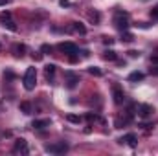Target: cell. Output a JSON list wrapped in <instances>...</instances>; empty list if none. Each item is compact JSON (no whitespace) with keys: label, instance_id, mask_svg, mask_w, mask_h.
I'll list each match as a JSON object with an SVG mask.
<instances>
[{"label":"cell","instance_id":"cell-1","mask_svg":"<svg viewBox=\"0 0 158 156\" xmlns=\"http://www.w3.org/2000/svg\"><path fill=\"white\" fill-rule=\"evenodd\" d=\"M22 83H24V88H26V90H33V88H35V84H37V70H35L33 66H30V68L26 70Z\"/></svg>","mask_w":158,"mask_h":156},{"label":"cell","instance_id":"cell-2","mask_svg":"<svg viewBox=\"0 0 158 156\" xmlns=\"http://www.w3.org/2000/svg\"><path fill=\"white\" fill-rule=\"evenodd\" d=\"M114 24H116V28H118V30L125 31V30L129 28V15H127L125 11H118V13H116V17H114Z\"/></svg>","mask_w":158,"mask_h":156},{"label":"cell","instance_id":"cell-3","mask_svg":"<svg viewBox=\"0 0 158 156\" xmlns=\"http://www.w3.org/2000/svg\"><path fill=\"white\" fill-rule=\"evenodd\" d=\"M44 151H46V153H52V154H63V153H66V151H68V145H66L64 142L50 143V145H46V147H44Z\"/></svg>","mask_w":158,"mask_h":156},{"label":"cell","instance_id":"cell-4","mask_svg":"<svg viewBox=\"0 0 158 156\" xmlns=\"http://www.w3.org/2000/svg\"><path fill=\"white\" fill-rule=\"evenodd\" d=\"M59 50L66 55H72V53H77V46L74 42H61L59 44Z\"/></svg>","mask_w":158,"mask_h":156},{"label":"cell","instance_id":"cell-5","mask_svg":"<svg viewBox=\"0 0 158 156\" xmlns=\"http://www.w3.org/2000/svg\"><path fill=\"white\" fill-rule=\"evenodd\" d=\"M112 96H114V103H116V105H121V103L125 101V94H123V90L119 88L118 84L112 86Z\"/></svg>","mask_w":158,"mask_h":156},{"label":"cell","instance_id":"cell-6","mask_svg":"<svg viewBox=\"0 0 158 156\" xmlns=\"http://www.w3.org/2000/svg\"><path fill=\"white\" fill-rule=\"evenodd\" d=\"M64 77H66V86L68 88H76L79 83V76H76L74 72H64Z\"/></svg>","mask_w":158,"mask_h":156},{"label":"cell","instance_id":"cell-7","mask_svg":"<svg viewBox=\"0 0 158 156\" xmlns=\"http://www.w3.org/2000/svg\"><path fill=\"white\" fill-rule=\"evenodd\" d=\"M13 153H24V154H26V153H28V143H26V140H22V138L17 140V142H15V147H13Z\"/></svg>","mask_w":158,"mask_h":156},{"label":"cell","instance_id":"cell-8","mask_svg":"<svg viewBox=\"0 0 158 156\" xmlns=\"http://www.w3.org/2000/svg\"><path fill=\"white\" fill-rule=\"evenodd\" d=\"M118 143H129L131 147H136V134H125L123 138H119L118 140Z\"/></svg>","mask_w":158,"mask_h":156},{"label":"cell","instance_id":"cell-9","mask_svg":"<svg viewBox=\"0 0 158 156\" xmlns=\"http://www.w3.org/2000/svg\"><path fill=\"white\" fill-rule=\"evenodd\" d=\"M153 112H155V109H153L151 105H140V107H138V114L142 117H149Z\"/></svg>","mask_w":158,"mask_h":156},{"label":"cell","instance_id":"cell-10","mask_svg":"<svg viewBox=\"0 0 158 156\" xmlns=\"http://www.w3.org/2000/svg\"><path fill=\"white\" fill-rule=\"evenodd\" d=\"M55 70H57V66H55V64H46V66H44V76H46L48 81H52V79H53Z\"/></svg>","mask_w":158,"mask_h":156},{"label":"cell","instance_id":"cell-11","mask_svg":"<svg viewBox=\"0 0 158 156\" xmlns=\"http://www.w3.org/2000/svg\"><path fill=\"white\" fill-rule=\"evenodd\" d=\"M50 123H52V121H50L48 117H44V119H35V121L31 123V127H33V129H46V127H50Z\"/></svg>","mask_w":158,"mask_h":156},{"label":"cell","instance_id":"cell-12","mask_svg":"<svg viewBox=\"0 0 158 156\" xmlns=\"http://www.w3.org/2000/svg\"><path fill=\"white\" fill-rule=\"evenodd\" d=\"M24 51H26V46H24V44H15V46H13V55H15L17 59H19V57L22 59V57H24Z\"/></svg>","mask_w":158,"mask_h":156},{"label":"cell","instance_id":"cell-13","mask_svg":"<svg viewBox=\"0 0 158 156\" xmlns=\"http://www.w3.org/2000/svg\"><path fill=\"white\" fill-rule=\"evenodd\" d=\"M103 59H105V61H116L118 55H116L114 50H105V51H103Z\"/></svg>","mask_w":158,"mask_h":156},{"label":"cell","instance_id":"cell-14","mask_svg":"<svg viewBox=\"0 0 158 156\" xmlns=\"http://www.w3.org/2000/svg\"><path fill=\"white\" fill-rule=\"evenodd\" d=\"M11 20V11H2L0 13V22H2V26L6 24V22H9Z\"/></svg>","mask_w":158,"mask_h":156},{"label":"cell","instance_id":"cell-15","mask_svg":"<svg viewBox=\"0 0 158 156\" xmlns=\"http://www.w3.org/2000/svg\"><path fill=\"white\" fill-rule=\"evenodd\" d=\"M20 110H22L24 114H31V105H30L28 101H22V103H20Z\"/></svg>","mask_w":158,"mask_h":156},{"label":"cell","instance_id":"cell-16","mask_svg":"<svg viewBox=\"0 0 158 156\" xmlns=\"http://www.w3.org/2000/svg\"><path fill=\"white\" fill-rule=\"evenodd\" d=\"M142 79H143V74H142V72H132V74L129 76V81H132V83H134V81H142Z\"/></svg>","mask_w":158,"mask_h":156},{"label":"cell","instance_id":"cell-17","mask_svg":"<svg viewBox=\"0 0 158 156\" xmlns=\"http://www.w3.org/2000/svg\"><path fill=\"white\" fill-rule=\"evenodd\" d=\"M88 74H90V76H96V77H101L103 72H101L98 66H90V68H88Z\"/></svg>","mask_w":158,"mask_h":156},{"label":"cell","instance_id":"cell-18","mask_svg":"<svg viewBox=\"0 0 158 156\" xmlns=\"http://www.w3.org/2000/svg\"><path fill=\"white\" fill-rule=\"evenodd\" d=\"M88 18H90L92 22H99V18H101V15H99L98 11H90V13H88Z\"/></svg>","mask_w":158,"mask_h":156},{"label":"cell","instance_id":"cell-19","mask_svg":"<svg viewBox=\"0 0 158 156\" xmlns=\"http://www.w3.org/2000/svg\"><path fill=\"white\" fill-rule=\"evenodd\" d=\"M74 30H76L77 33H81V35H85V33H86V28H85L83 24H79V22H74Z\"/></svg>","mask_w":158,"mask_h":156},{"label":"cell","instance_id":"cell-20","mask_svg":"<svg viewBox=\"0 0 158 156\" xmlns=\"http://www.w3.org/2000/svg\"><path fill=\"white\" fill-rule=\"evenodd\" d=\"M121 40H123V42H131V40H134V37L125 30V31H121Z\"/></svg>","mask_w":158,"mask_h":156},{"label":"cell","instance_id":"cell-21","mask_svg":"<svg viewBox=\"0 0 158 156\" xmlns=\"http://www.w3.org/2000/svg\"><path fill=\"white\" fill-rule=\"evenodd\" d=\"M66 119H68L70 123H81V117L76 116V114H68V116H66Z\"/></svg>","mask_w":158,"mask_h":156},{"label":"cell","instance_id":"cell-22","mask_svg":"<svg viewBox=\"0 0 158 156\" xmlns=\"http://www.w3.org/2000/svg\"><path fill=\"white\" fill-rule=\"evenodd\" d=\"M4 26H6V28H7V30H11V31H17V24H15V22H13V20H9V22H6V24H4Z\"/></svg>","mask_w":158,"mask_h":156},{"label":"cell","instance_id":"cell-23","mask_svg":"<svg viewBox=\"0 0 158 156\" xmlns=\"http://www.w3.org/2000/svg\"><path fill=\"white\" fill-rule=\"evenodd\" d=\"M40 51H42V53H52V46H50V44H42V46H40Z\"/></svg>","mask_w":158,"mask_h":156},{"label":"cell","instance_id":"cell-24","mask_svg":"<svg viewBox=\"0 0 158 156\" xmlns=\"http://www.w3.org/2000/svg\"><path fill=\"white\" fill-rule=\"evenodd\" d=\"M103 44H105V46H110V44H114V39L105 35V37H103Z\"/></svg>","mask_w":158,"mask_h":156},{"label":"cell","instance_id":"cell-25","mask_svg":"<svg viewBox=\"0 0 158 156\" xmlns=\"http://www.w3.org/2000/svg\"><path fill=\"white\" fill-rule=\"evenodd\" d=\"M151 17H153V18H156V20H158V6H156V7H153V9H151Z\"/></svg>","mask_w":158,"mask_h":156},{"label":"cell","instance_id":"cell-26","mask_svg":"<svg viewBox=\"0 0 158 156\" xmlns=\"http://www.w3.org/2000/svg\"><path fill=\"white\" fill-rule=\"evenodd\" d=\"M86 119H88V121H96L98 116H96V114H92V112H88V114H86Z\"/></svg>","mask_w":158,"mask_h":156},{"label":"cell","instance_id":"cell-27","mask_svg":"<svg viewBox=\"0 0 158 156\" xmlns=\"http://www.w3.org/2000/svg\"><path fill=\"white\" fill-rule=\"evenodd\" d=\"M4 77H7V79H15V74H11V72H4Z\"/></svg>","mask_w":158,"mask_h":156},{"label":"cell","instance_id":"cell-28","mask_svg":"<svg viewBox=\"0 0 158 156\" xmlns=\"http://www.w3.org/2000/svg\"><path fill=\"white\" fill-rule=\"evenodd\" d=\"M59 4H61V6H63V7H68V6H70V2H68V0H61V2H59Z\"/></svg>","mask_w":158,"mask_h":156},{"label":"cell","instance_id":"cell-29","mask_svg":"<svg viewBox=\"0 0 158 156\" xmlns=\"http://www.w3.org/2000/svg\"><path fill=\"white\" fill-rule=\"evenodd\" d=\"M129 55H131V57H138V55H140V53H138V51H136V50H131V51H129Z\"/></svg>","mask_w":158,"mask_h":156},{"label":"cell","instance_id":"cell-30","mask_svg":"<svg viewBox=\"0 0 158 156\" xmlns=\"http://www.w3.org/2000/svg\"><path fill=\"white\" fill-rule=\"evenodd\" d=\"M33 59H35V61H40V59H42V53H33Z\"/></svg>","mask_w":158,"mask_h":156},{"label":"cell","instance_id":"cell-31","mask_svg":"<svg viewBox=\"0 0 158 156\" xmlns=\"http://www.w3.org/2000/svg\"><path fill=\"white\" fill-rule=\"evenodd\" d=\"M151 63H156V64H158V55H155V57H151Z\"/></svg>","mask_w":158,"mask_h":156},{"label":"cell","instance_id":"cell-32","mask_svg":"<svg viewBox=\"0 0 158 156\" xmlns=\"http://www.w3.org/2000/svg\"><path fill=\"white\" fill-rule=\"evenodd\" d=\"M151 72H153L155 76H158V66H156V68H151Z\"/></svg>","mask_w":158,"mask_h":156},{"label":"cell","instance_id":"cell-33","mask_svg":"<svg viewBox=\"0 0 158 156\" xmlns=\"http://www.w3.org/2000/svg\"><path fill=\"white\" fill-rule=\"evenodd\" d=\"M6 4H9V0H0V6H6Z\"/></svg>","mask_w":158,"mask_h":156},{"label":"cell","instance_id":"cell-34","mask_svg":"<svg viewBox=\"0 0 158 156\" xmlns=\"http://www.w3.org/2000/svg\"><path fill=\"white\" fill-rule=\"evenodd\" d=\"M0 48H2V44H0Z\"/></svg>","mask_w":158,"mask_h":156}]
</instances>
